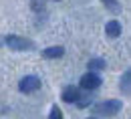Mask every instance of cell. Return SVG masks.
Here are the masks:
<instances>
[{
	"mask_svg": "<svg viewBox=\"0 0 131 119\" xmlns=\"http://www.w3.org/2000/svg\"><path fill=\"white\" fill-rule=\"evenodd\" d=\"M121 101H117V99H109V101H103L101 105H97L95 107V113H99V115H107V117H113V115H117L119 111H121Z\"/></svg>",
	"mask_w": 131,
	"mask_h": 119,
	"instance_id": "1",
	"label": "cell"
},
{
	"mask_svg": "<svg viewBox=\"0 0 131 119\" xmlns=\"http://www.w3.org/2000/svg\"><path fill=\"white\" fill-rule=\"evenodd\" d=\"M18 89H20L22 93H34V91L40 89V79L34 77V75H26V77L18 83Z\"/></svg>",
	"mask_w": 131,
	"mask_h": 119,
	"instance_id": "2",
	"label": "cell"
},
{
	"mask_svg": "<svg viewBox=\"0 0 131 119\" xmlns=\"http://www.w3.org/2000/svg\"><path fill=\"white\" fill-rule=\"evenodd\" d=\"M6 45H8V49H12V51H26V49L32 47L30 40L20 38V36H14V34H10V36L6 38Z\"/></svg>",
	"mask_w": 131,
	"mask_h": 119,
	"instance_id": "3",
	"label": "cell"
},
{
	"mask_svg": "<svg viewBox=\"0 0 131 119\" xmlns=\"http://www.w3.org/2000/svg\"><path fill=\"white\" fill-rule=\"evenodd\" d=\"M99 85H101V79H99V75H95V73H87V75L81 77V87L87 89V91H93Z\"/></svg>",
	"mask_w": 131,
	"mask_h": 119,
	"instance_id": "4",
	"label": "cell"
},
{
	"mask_svg": "<svg viewBox=\"0 0 131 119\" xmlns=\"http://www.w3.org/2000/svg\"><path fill=\"white\" fill-rule=\"evenodd\" d=\"M81 99L79 97V89H75V87H67L65 91H63V101L65 103H77Z\"/></svg>",
	"mask_w": 131,
	"mask_h": 119,
	"instance_id": "5",
	"label": "cell"
},
{
	"mask_svg": "<svg viewBox=\"0 0 131 119\" xmlns=\"http://www.w3.org/2000/svg\"><path fill=\"white\" fill-rule=\"evenodd\" d=\"M105 33H107V36H111V38H117L121 34V24L117 20H109L105 24Z\"/></svg>",
	"mask_w": 131,
	"mask_h": 119,
	"instance_id": "6",
	"label": "cell"
},
{
	"mask_svg": "<svg viewBox=\"0 0 131 119\" xmlns=\"http://www.w3.org/2000/svg\"><path fill=\"white\" fill-rule=\"evenodd\" d=\"M42 55H45L47 59H59V57L65 55V49H63V47H49V49L42 51Z\"/></svg>",
	"mask_w": 131,
	"mask_h": 119,
	"instance_id": "7",
	"label": "cell"
},
{
	"mask_svg": "<svg viewBox=\"0 0 131 119\" xmlns=\"http://www.w3.org/2000/svg\"><path fill=\"white\" fill-rule=\"evenodd\" d=\"M105 67H107V63L103 59H91L89 61V69H105Z\"/></svg>",
	"mask_w": 131,
	"mask_h": 119,
	"instance_id": "8",
	"label": "cell"
},
{
	"mask_svg": "<svg viewBox=\"0 0 131 119\" xmlns=\"http://www.w3.org/2000/svg\"><path fill=\"white\" fill-rule=\"evenodd\" d=\"M129 77H131V73H129V71H125V75H123V83H121L125 95H129Z\"/></svg>",
	"mask_w": 131,
	"mask_h": 119,
	"instance_id": "9",
	"label": "cell"
},
{
	"mask_svg": "<svg viewBox=\"0 0 131 119\" xmlns=\"http://www.w3.org/2000/svg\"><path fill=\"white\" fill-rule=\"evenodd\" d=\"M49 119H63V113H61V109L54 105L52 109H50V115H49Z\"/></svg>",
	"mask_w": 131,
	"mask_h": 119,
	"instance_id": "10",
	"label": "cell"
},
{
	"mask_svg": "<svg viewBox=\"0 0 131 119\" xmlns=\"http://www.w3.org/2000/svg\"><path fill=\"white\" fill-rule=\"evenodd\" d=\"M101 2H103V4L107 6V8H111L113 12H117V10H119V6L115 4V0H101Z\"/></svg>",
	"mask_w": 131,
	"mask_h": 119,
	"instance_id": "11",
	"label": "cell"
},
{
	"mask_svg": "<svg viewBox=\"0 0 131 119\" xmlns=\"http://www.w3.org/2000/svg\"><path fill=\"white\" fill-rule=\"evenodd\" d=\"M91 119H95V117H91Z\"/></svg>",
	"mask_w": 131,
	"mask_h": 119,
	"instance_id": "12",
	"label": "cell"
}]
</instances>
